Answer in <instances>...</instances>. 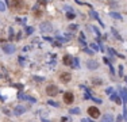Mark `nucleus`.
Returning a JSON list of instances; mask_svg holds the SVG:
<instances>
[{
	"instance_id": "f257e3e1",
	"label": "nucleus",
	"mask_w": 127,
	"mask_h": 122,
	"mask_svg": "<svg viewBox=\"0 0 127 122\" xmlns=\"http://www.w3.org/2000/svg\"><path fill=\"white\" fill-rule=\"evenodd\" d=\"M1 49H3L4 53H7V54H12V53H15V50H16L15 45H12V44H4V45H1Z\"/></svg>"
},
{
	"instance_id": "c756f323",
	"label": "nucleus",
	"mask_w": 127,
	"mask_h": 122,
	"mask_svg": "<svg viewBox=\"0 0 127 122\" xmlns=\"http://www.w3.org/2000/svg\"><path fill=\"white\" fill-rule=\"evenodd\" d=\"M122 71H123V67L120 65V67H119V75H120V76H123V72H122Z\"/></svg>"
},
{
	"instance_id": "39448f33",
	"label": "nucleus",
	"mask_w": 127,
	"mask_h": 122,
	"mask_svg": "<svg viewBox=\"0 0 127 122\" xmlns=\"http://www.w3.org/2000/svg\"><path fill=\"white\" fill-rule=\"evenodd\" d=\"M70 79H72V75L68 73V72H64V73L60 75V80H61L62 83H69Z\"/></svg>"
},
{
	"instance_id": "6e6552de",
	"label": "nucleus",
	"mask_w": 127,
	"mask_h": 122,
	"mask_svg": "<svg viewBox=\"0 0 127 122\" xmlns=\"http://www.w3.org/2000/svg\"><path fill=\"white\" fill-rule=\"evenodd\" d=\"M24 111H26V107H24V106H22V105H18L16 107L14 108V114L15 115H22Z\"/></svg>"
},
{
	"instance_id": "ddd939ff",
	"label": "nucleus",
	"mask_w": 127,
	"mask_h": 122,
	"mask_svg": "<svg viewBox=\"0 0 127 122\" xmlns=\"http://www.w3.org/2000/svg\"><path fill=\"white\" fill-rule=\"evenodd\" d=\"M119 90H120V95H122V98H123V102L127 103V91L124 88H119Z\"/></svg>"
},
{
	"instance_id": "a878e982",
	"label": "nucleus",
	"mask_w": 127,
	"mask_h": 122,
	"mask_svg": "<svg viewBox=\"0 0 127 122\" xmlns=\"http://www.w3.org/2000/svg\"><path fill=\"white\" fill-rule=\"evenodd\" d=\"M12 37H14V29L10 27V39H12Z\"/></svg>"
},
{
	"instance_id": "6ab92c4d",
	"label": "nucleus",
	"mask_w": 127,
	"mask_h": 122,
	"mask_svg": "<svg viewBox=\"0 0 127 122\" xmlns=\"http://www.w3.org/2000/svg\"><path fill=\"white\" fill-rule=\"evenodd\" d=\"M66 18H68V19H74L76 15H74V12H68L66 14Z\"/></svg>"
},
{
	"instance_id": "72a5a7b5",
	"label": "nucleus",
	"mask_w": 127,
	"mask_h": 122,
	"mask_svg": "<svg viewBox=\"0 0 127 122\" xmlns=\"http://www.w3.org/2000/svg\"><path fill=\"white\" fill-rule=\"evenodd\" d=\"M81 122H88V119H81Z\"/></svg>"
},
{
	"instance_id": "9d476101",
	"label": "nucleus",
	"mask_w": 127,
	"mask_h": 122,
	"mask_svg": "<svg viewBox=\"0 0 127 122\" xmlns=\"http://www.w3.org/2000/svg\"><path fill=\"white\" fill-rule=\"evenodd\" d=\"M101 122H114V115L110 114V113L103 115V117H101Z\"/></svg>"
},
{
	"instance_id": "cd10ccee",
	"label": "nucleus",
	"mask_w": 127,
	"mask_h": 122,
	"mask_svg": "<svg viewBox=\"0 0 127 122\" xmlns=\"http://www.w3.org/2000/svg\"><path fill=\"white\" fill-rule=\"evenodd\" d=\"M26 31H27V34H33L34 33V29H33V27H27V30Z\"/></svg>"
},
{
	"instance_id": "7c9ffc66",
	"label": "nucleus",
	"mask_w": 127,
	"mask_h": 122,
	"mask_svg": "<svg viewBox=\"0 0 127 122\" xmlns=\"http://www.w3.org/2000/svg\"><path fill=\"white\" fill-rule=\"evenodd\" d=\"M69 29H70V30H76V29H77V26H76V24H70V26H69Z\"/></svg>"
},
{
	"instance_id": "f8f14e48",
	"label": "nucleus",
	"mask_w": 127,
	"mask_h": 122,
	"mask_svg": "<svg viewBox=\"0 0 127 122\" xmlns=\"http://www.w3.org/2000/svg\"><path fill=\"white\" fill-rule=\"evenodd\" d=\"M18 98L19 99H26V100H30V102H33V103H35L34 98H30V96H27V95H24V94H19L18 95Z\"/></svg>"
},
{
	"instance_id": "7ed1b4c3",
	"label": "nucleus",
	"mask_w": 127,
	"mask_h": 122,
	"mask_svg": "<svg viewBox=\"0 0 127 122\" xmlns=\"http://www.w3.org/2000/svg\"><path fill=\"white\" fill-rule=\"evenodd\" d=\"M39 30L42 31V33H50V31L53 30V26L50 22H42L41 26H39Z\"/></svg>"
},
{
	"instance_id": "4468645a",
	"label": "nucleus",
	"mask_w": 127,
	"mask_h": 122,
	"mask_svg": "<svg viewBox=\"0 0 127 122\" xmlns=\"http://www.w3.org/2000/svg\"><path fill=\"white\" fill-rule=\"evenodd\" d=\"M103 61L106 62L107 65H108V67H110V71H111V73H115V72H114V68H112V65H111V61L108 60L107 57H104V60H103Z\"/></svg>"
},
{
	"instance_id": "a211bd4d",
	"label": "nucleus",
	"mask_w": 127,
	"mask_h": 122,
	"mask_svg": "<svg viewBox=\"0 0 127 122\" xmlns=\"http://www.w3.org/2000/svg\"><path fill=\"white\" fill-rule=\"evenodd\" d=\"M69 113H70V114H80V108H70V110H69Z\"/></svg>"
},
{
	"instance_id": "b1692460",
	"label": "nucleus",
	"mask_w": 127,
	"mask_h": 122,
	"mask_svg": "<svg viewBox=\"0 0 127 122\" xmlns=\"http://www.w3.org/2000/svg\"><path fill=\"white\" fill-rule=\"evenodd\" d=\"M114 92V88H111V87H108L107 88V91H106V94H108V95H111Z\"/></svg>"
},
{
	"instance_id": "9b49d317",
	"label": "nucleus",
	"mask_w": 127,
	"mask_h": 122,
	"mask_svg": "<svg viewBox=\"0 0 127 122\" xmlns=\"http://www.w3.org/2000/svg\"><path fill=\"white\" fill-rule=\"evenodd\" d=\"M8 4H10L11 7H14V8H20V7H23V3H22V1H15V0L8 1Z\"/></svg>"
},
{
	"instance_id": "aec40b11",
	"label": "nucleus",
	"mask_w": 127,
	"mask_h": 122,
	"mask_svg": "<svg viewBox=\"0 0 127 122\" xmlns=\"http://www.w3.org/2000/svg\"><path fill=\"white\" fill-rule=\"evenodd\" d=\"M47 105L53 106V107H58V103H57V102H53V100H49V102H47Z\"/></svg>"
},
{
	"instance_id": "f3484780",
	"label": "nucleus",
	"mask_w": 127,
	"mask_h": 122,
	"mask_svg": "<svg viewBox=\"0 0 127 122\" xmlns=\"http://www.w3.org/2000/svg\"><path fill=\"white\" fill-rule=\"evenodd\" d=\"M108 6H111L112 8H115V7H119V3H118V1H112V0H110V1H108Z\"/></svg>"
},
{
	"instance_id": "f704fd0d",
	"label": "nucleus",
	"mask_w": 127,
	"mask_h": 122,
	"mask_svg": "<svg viewBox=\"0 0 127 122\" xmlns=\"http://www.w3.org/2000/svg\"><path fill=\"white\" fill-rule=\"evenodd\" d=\"M42 122H49V121H45V119H43V121H42Z\"/></svg>"
},
{
	"instance_id": "1a4fd4ad",
	"label": "nucleus",
	"mask_w": 127,
	"mask_h": 122,
	"mask_svg": "<svg viewBox=\"0 0 127 122\" xmlns=\"http://www.w3.org/2000/svg\"><path fill=\"white\" fill-rule=\"evenodd\" d=\"M73 58H72V56H64V60H62V62H64V64L65 65H70V67H73Z\"/></svg>"
},
{
	"instance_id": "bb28decb",
	"label": "nucleus",
	"mask_w": 127,
	"mask_h": 122,
	"mask_svg": "<svg viewBox=\"0 0 127 122\" xmlns=\"http://www.w3.org/2000/svg\"><path fill=\"white\" fill-rule=\"evenodd\" d=\"M64 8H65V10L68 11V12H73V10H72V7H70V6H65Z\"/></svg>"
},
{
	"instance_id": "f03ea898",
	"label": "nucleus",
	"mask_w": 127,
	"mask_h": 122,
	"mask_svg": "<svg viewBox=\"0 0 127 122\" xmlns=\"http://www.w3.org/2000/svg\"><path fill=\"white\" fill-rule=\"evenodd\" d=\"M46 94L49 95V96H55V95H58V87L57 85H47L46 87Z\"/></svg>"
},
{
	"instance_id": "20e7f679",
	"label": "nucleus",
	"mask_w": 127,
	"mask_h": 122,
	"mask_svg": "<svg viewBox=\"0 0 127 122\" xmlns=\"http://www.w3.org/2000/svg\"><path fill=\"white\" fill-rule=\"evenodd\" d=\"M88 114L92 117V118H97V117H100V111L99 108H96L95 106H91L89 108H88Z\"/></svg>"
},
{
	"instance_id": "423d86ee",
	"label": "nucleus",
	"mask_w": 127,
	"mask_h": 122,
	"mask_svg": "<svg viewBox=\"0 0 127 122\" xmlns=\"http://www.w3.org/2000/svg\"><path fill=\"white\" fill-rule=\"evenodd\" d=\"M87 68H88V69H97V68H99V62H97V61H95V60H88L87 61Z\"/></svg>"
},
{
	"instance_id": "412c9836",
	"label": "nucleus",
	"mask_w": 127,
	"mask_h": 122,
	"mask_svg": "<svg viewBox=\"0 0 127 122\" xmlns=\"http://www.w3.org/2000/svg\"><path fill=\"white\" fill-rule=\"evenodd\" d=\"M0 11H6V3L0 1Z\"/></svg>"
},
{
	"instance_id": "4be33fe9",
	"label": "nucleus",
	"mask_w": 127,
	"mask_h": 122,
	"mask_svg": "<svg viewBox=\"0 0 127 122\" xmlns=\"http://www.w3.org/2000/svg\"><path fill=\"white\" fill-rule=\"evenodd\" d=\"M91 49H92V50H99V46H97V45L96 44H92V45H91Z\"/></svg>"
},
{
	"instance_id": "393cba45",
	"label": "nucleus",
	"mask_w": 127,
	"mask_h": 122,
	"mask_svg": "<svg viewBox=\"0 0 127 122\" xmlns=\"http://www.w3.org/2000/svg\"><path fill=\"white\" fill-rule=\"evenodd\" d=\"M84 52H87L89 56H92V54H93V50H92V49H87V47H85V49H84Z\"/></svg>"
},
{
	"instance_id": "c85d7f7f",
	"label": "nucleus",
	"mask_w": 127,
	"mask_h": 122,
	"mask_svg": "<svg viewBox=\"0 0 127 122\" xmlns=\"http://www.w3.org/2000/svg\"><path fill=\"white\" fill-rule=\"evenodd\" d=\"M93 81H95V84H101V80L100 79H93Z\"/></svg>"
},
{
	"instance_id": "473e14b6",
	"label": "nucleus",
	"mask_w": 127,
	"mask_h": 122,
	"mask_svg": "<svg viewBox=\"0 0 127 122\" xmlns=\"http://www.w3.org/2000/svg\"><path fill=\"white\" fill-rule=\"evenodd\" d=\"M93 100L96 102V103H101V100H100V99H96V98H93Z\"/></svg>"
},
{
	"instance_id": "2eb2a0df",
	"label": "nucleus",
	"mask_w": 127,
	"mask_h": 122,
	"mask_svg": "<svg viewBox=\"0 0 127 122\" xmlns=\"http://www.w3.org/2000/svg\"><path fill=\"white\" fill-rule=\"evenodd\" d=\"M110 16L112 18V19H122L120 14H118V12H110Z\"/></svg>"
},
{
	"instance_id": "5701e85b",
	"label": "nucleus",
	"mask_w": 127,
	"mask_h": 122,
	"mask_svg": "<svg viewBox=\"0 0 127 122\" xmlns=\"http://www.w3.org/2000/svg\"><path fill=\"white\" fill-rule=\"evenodd\" d=\"M112 33H114V35H115V37H116L118 39H122V38H120V35L116 33V30H115V29H112Z\"/></svg>"
},
{
	"instance_id": "dca6fc26",
	"label": "nucleus",
	"mask_w": 127,
	"mask_h": 122,
	"mask_svg": "<svg viewBox=\"0 0 127 122\" xmlns=\"http://www.w3.org/2000/svg\"><path fill=\"white\" fill-rule=\"evenodd\" d=\"M89 15L93 18V19H99V15H97V12H95L93 10H91V11H89Z\"/></svg>"
},
{
	"instance_id": "0eeeda50",
	"label": "nucleus",
	"mask_w": 127,
	"mask_h": 122,
	"mask_svg": "<svg viewBox=\"0 0 127 122\" xmlns=\"http://www.w3.org/2000/svg\"><path fill=\"white\" fill-rule=\"evenodd\" d=\"M73 99H74V96H73L72 92H65V94H64V102H65V103L70 105L73 102Z\"/></svg>"
},
{
	"instance_id": "2f4dec72",
	"label": "nucleus",
	"mask_w": 127,
	"mask_h": 122,
	"mask_svg": "<svg viewBox=\"0 0 127 122\" xmlns=\"http://www.w3.org/2000/svg\"><path fill=\"white\" fill-rule=\"evenodd\" d=\"M92 29H93V31H95V33H96V34H97V35H100V31H99V30H97L96 27H92Z\"/></svg>"
}]
</instances>
